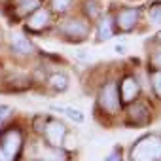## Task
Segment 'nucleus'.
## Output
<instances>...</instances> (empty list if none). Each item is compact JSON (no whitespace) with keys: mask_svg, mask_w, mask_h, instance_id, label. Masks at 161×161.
<instances>
[{"mask_svg":"<svg viewBox=\"0 0 161 161\" xmlns=\"http://www.w3.org/2000/svg\"><path fill=\"white\" fill-rule=\"evenodd\" d=\"M161 159V138L157 135L142 136L131 148V161H159Z\"/></svg>","mask_w":161,"mask_h":161,"instance_id":"obj_1","label":"nucleus"},{"mask_svg":"<svg viewBox=\"0 0 161 161\" xmlns=\"http://www.w3.org/2000/svg\"><path fill=\"white\" fill-rule=\"evenodd\" d=\"M23 135L19 129H8L0 136V161H15L21 153Z\"/></svg>","mask_w":161,"mask_h":161,"instance_id":"obj_2","label":"nucleus"},{"mask_svg":"<svg viewBox=\"0 0 161 161\" xmlns=\"http://www.w3.org/2000/svg\"><path fill=\"white\" fill-rule=\"evenodd\" d=\"M44 135H46V140H47V144L51 148H61L63 146V140L66 136V127L59 119H47L46 129H44Z\"/></svg>","mask_w":161,"mask_h":161,"instance_id":"obj_3","label":"nucleus"},{"mask_svg":"<svg viewBox=\"0 0 161 161\" xmlns=\"http://www.w3.org/2000/svg\"><path fill=\"white\" fill-rule=\"evenodd\" d=\"M99 103H101V106H103L106 112H110V114H114V112L119 108L118 89H116V84H114V82L106 84V86L101 89V95H99Z\"/></svg>","mask_w":161,"mask_h":161,"instance_id":"obj_4","label":"nucleus"},{"mask_svg":"<svg viewBox=\"0 0 161 161\" xmlns=\"http://www.w3.org/2000/svg\"><path fill=\"white\" fill-rule=\"evenodd\" d=\"M61 31L70 40H84L89 34V25L86 21H82V19H70V21L63 23Z\"/></svg>","mask_w":161,"mask_h":161,"instance_id":"obj_5","label":"nucleus"},{"mask_svg":"<svg viewBox=\"0 0 161 161\" xmlns=\"http://www.w3.org/2000/svg\"><path fill=\"white\" fill-rule=\"evenodd\" d=\"M136 21H138V10H135V8L121 10V12L118 14V17H116V25H118V29L123 31V32L131 31V29L136 25Z\"/></svg>","mask_w":161,"mask_h":161,"instance_id":"obj_6","label":"nucleus"},{"mask_svg":"<svg viewBox=\"0 0 161 161\" xmlns=\"http://www.w3.org/2000/svg\"><path fill=\"white\" fill-rule=\"evenodd\" d=\"M121 101L123 103H133L136 97H138V91H140V87H138V82L133 78V76H127V78H123V82H121Z\"/></svg>","mask_w":161,"mask_h":161,"instance_id":"obj_7","label":"nucleus"},{"mask_svg":"<svg viewBox=\"0 0 161 161\" xmlns=\"http://www.w3.org/2000/svg\"><path fill=\"white\" fill-rule=\"evenodd\" d=\"M47 21H49V14H47L46 10H42V8H38V10H36V12H34V14L29 17V23H27V27H29L31 31L38 32V31L46 29Z\"/></svg>","mask_w":161,"mask_h":161,"instance_id":"obj_8","label":"nucleus"},{"mask_svg":"<svg viewBox=\"0 0 161 161\" xmlns=\"http://www.w3.org/2000/svg\"><path fill=\"white\" fill-rule=\"evenodd\" d=\"M129 119L135 125H146L150 121V112L144 104H133L129 110Z\"/></svg>","mask_w":161,"mask_h":161,"instance_id":"obj_9","label":"nucleus"},{"mask_svg":"<svg viewBox=\"0 0 161 161\" xmlns=\"http://www.w3.org/2000/svg\"><path fill=\"white\" fill-rule=\"evenodd\" d=\"M12 49H14L15 53L27 55V53H31V51H32V44H31L23 34L15 32V34H12Z\"/></svg>","mask_w":161,"mask_h":161,"instance_id":"obj_10","label":"nucleus"},{"mask_svg":"<svg viewBox=\"0 0 161 161\" xmlns=\"http://www.w3.org/2000/svg\"><path fill=\"white\" fill-rule=\"evenodd\" d=\"M40 4H42V0H21V2L17 4V15L19 17H25V15H29V14H34L38 8H40Z\"/></svg>","mask_w":161,"mask_h":161,"instance_id":"obj_11","label":"nucleus"},{"mask_svg":"<svg viewBox=\"0 0 161 161\" xmlns=\"http://www.w3.org/2000/svg\"><path fill=\"white\" fill-rule=\"evenodd\" d=\"M49 86H51L53 91H64L66 86H68V78H66L63 72L51 74V76H49Z\"/></svg>","mask_w":161,"mask_h":161,"instance_id":"obj_12","label":"nucleus"},{"mask_svg":"<svg viewBox=\"0 0 161 161\" xmlns=\"http://www.w3.org/2000/svg\"><path fill=\"white\" fill-rule=\"evenodd\" d=\"M114 34V27H112V19L110 17H103V21L99 23V38L101 40H108Z\"/></svg>","mask_w":161,"mask_h":161,"instance_id":"obj_13","label":"nucleus"},{"mask_svg":"<svg viewBox=\"0 0 161 161\" xmlns=\"http://www.w3.org/2000/svg\"><path fill=\"white\" fill-rule=\"evenodd\" d=\"M64 114H66L72 121H76V123H84V121H86L84 112H80V110H76V108H64Z\"/></svg>","mask_w":161,"mask_h":161,"instance_id":"obj_14","label":"nucleus"},{"mask_svg":"<svg viewBox=\"0 0 161 161\" xmlns=\"http://www.w3.org/2000/svg\"><path fill=\"white\" fill-rule=\"evenodd\" d=\"M150 19H152V23H155V25L161 23V2H157V4H153V6L150 8Z\"/></svg>","mask_w":161,"mask_h":161,"instance_id":"obj_15","label":"nucleus"},{"mask_svg":"<svg viewBox=\"0 0 161 161\" xmlns=\"http://www.w3.org/2000/svg\"><path fill=\"white\" fill-rule=\"evenodd\" d=\"M152 86H153L155 95L161 99V70H157V72L152 74Z\"/></svg>","mask_w":161,"mask_h":161,"instance_id":"obj_16","label":"nucleus"},{"mask_svg":"<svg viewBox=\"0 0 161 161\" xmlns=\"http://www.w3.org/2000/svg\"><path fill=\"white\" fill-rule=\"evenodd\" d=\"M72 0H51V6L55 12H66Z\"/></svg>","mask_w":161,"mask_h":161,"instance_id":"obj_17","label":"nucleus"},{"mask_svg":"<svg viewBox=\"0 0 161 161\" xmlns=\"http://www.w3.org/2000/svg\"><path fill=\"white\" fill-rule=\"evenodd\" d=\"M46 121H47L46 116H36V119H34V131H36V133H44Z\"/></svg>","mask_w":161,"mask_h":161,"instance_id":"obj_18","label":"nucleus"},{"mask_svg":"<svg viewBox=\"0 0 161 161\" xmlns=\"http://www.w3.org/2000/svg\"><path fill=\"white\" fill-rule=\"evenodd\" d=\"M12 116V108L10 106H0V121H6Z\"/></svg>","mask_w":161,"mask_h":161,"instance_id":"obj_19","label":"nucleus"},{"mask_svg":"<svg viewBox=\"0 0 161 161\" xmlns=\"http://www.w3.org/2000/svg\"><path fill=\"white\" fill-rule=\"evenodd\" d=\"M86 10H89V15H91V17H97V15H99V6L93 4V2H87V4H86Z\"/></svg>","mask_w":161,"mask_h":161,"instance_id":"obj_20","label":"nucleus"},{"mask_svg":"<svg viewBox=\"0 0 161 161\" xmlns=\"http://www.w3.org/2000/svg\"><path fill=\"white\" fill-rule=\"evenodd\" d=\"M104 161H121V155H119V152H114V153H110Z\"/></svg>","mask_w":161,"mask_h":161,"instance_id":"obj_21","label":"nucleus"},{"mask_svg":"<svg viewBox=\"0 0 161 161\" xmlns=\"http://www.w3.org/2000/svg\"><path fill=\"white\" fill-rule=\"evenodd\" d=\"M153 66H155V68H161V53L153 57Z\"/></svg>","mask_w":161,"mask_h":161,"instance_id":"obj_22","label":"nucleus"},{"mask_svg":"<svg viewBox=\"0 0 161 161\" xmlns=\"http://www.w3.org/2000/svg\"><path fill=\"white\" fill-rule=\"evenodd\" d=\"M78 57L86 61V59H89V53H86V51H82V49H80V51H78Z\"/></svg>","mask_w":161,"mask_h":161,"instance_id":"obj_23","label":"nucleus"},{"mask_svg":"<svg viewBox=\"0 0 161 161\" xmlns=\"http://www.w3.org/2000/svg\"><path fill=\"white\" fill-rule=\"evenodd\" d=\"M155 40H157V42L161 44V32H157V36H155Z\"/></svg>","mask_w":161,"mask_h":161,"instance_id":"obj_24","label":"nucleus"},{"mask_svg":"<svg viewBox=\"0 0 161 161\" xmlns=\"http://www.w3.org/2000/svg\"><path fill=\"white\" fill-rule=\"evenodd\" d=\"M2 123H4V121H0V129H2Z\"/></svg>","mask_w":161,"mask_h":161,"instance_id":"obj_25","label":"nucleus"}]
</instances>
